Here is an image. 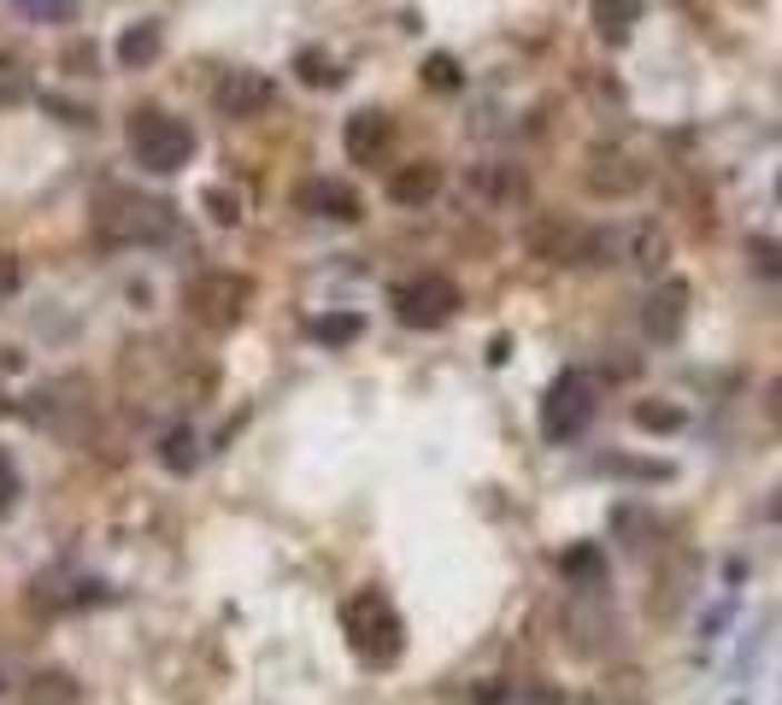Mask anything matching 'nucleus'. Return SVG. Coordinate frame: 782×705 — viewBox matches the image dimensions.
I'll return each mask as SVG.
<instances>
[{
    "mask_svg": "<svg viewBox=\"0 0 782 705\" xmlns=\"http://www.w3.org/2000/svg\"><path fill=\"white\" fill-rule=\"evenodd\" d=\"M341 629H347V647H354L370 671H388L406 653V624H400V612L388 606L383 594H354V599H347V606H341Z\"/></svg>",
    "mask_w": 782,
    "mask_h": 705,
    "instance_id": "obj_2",
    "label": "nucleus"
},
{
    "mask_svg": "<svg viewBox=\"0 0 782 705\" xmlns=\"http://www.w3.org/2000/svg\"><path fill=\"white\" fill-rule=\"evenodd\" d=\"M765 418H771V424L782 429V377H776V383L765 388Z\"/></svg>",
    "mask_w": 782,
    "mask_h": 705,
    "instance_id": "obj_32",
    "label": "nucleus"
},
{
    "mask_svg": "<svg viewBox=\"0 0 782 705\" xmlns=\"http://www.w3.org/2000/svg\"><path fill=\"white\" fill-rule=\"evenodd\" d=\"M436 195H442V165H429V159L400 165V171L388 177V200L406 206V212H418V206H429Z\"/></svg>",
    "mask_w": 782,
    "mask_h": 705,
    "instance_id": "obj_14",
    "label": "nucleus"
},
{
    "mask_svg": "<svg viewBox=\"0 0 782 705\" xmlns=\"http://www.w3.org/2000/svg\"><path fill=\"white\" fill-rule=\"evenodd\" d=\"M388 306H395V318L406 329H442L453 312H459V288H453V277L418 271V277H406L395 295H388Z\"/></svg>",
    "mask_w": 782,
    "mask_h": 705,
    "instance_id": "obj_7",
    "label": "nucleus"
},
{
    "mask_svg": "<svg viewBox=\"0 0 782 705\" xmlns=\"http://www.w3.org/2000/svg\"><path fill=\"white\" fill-rule=\"evenodd\" d=\"M18 282H24V265H18L7 247H0V300H12V295H18Z\"/></svg>",
    "mask_w": 782,
    "mask_h": 705,
    "instance_id": "obj_31",
    "label": "nucleus"
},
{
    "mask_svg": "<svg viewBox=\"0 0 782 705\" xmlns=\"http://www.w3.org/2000/svg\"><path fill=\"white\" fill-rule=\"evenodd\" d=\"M159 48H165V30L159 24H130L118 36V66L123 71H141V66H154L159 59Z\"/></svg>",
    "mask_w": 782,
    "mask_h": 705,
    "instance_id": "obj_17",
    "label": "nucleus"
},
{
    "mask_svg": "<svg viewBox=\"0 0 782 705\" xmlns=\"http://www.w3.org/2000/svg\"><path fill=\"white\" fill-rule=\"evenodd\" d=\"M748 259H753V271H759V277L782 282V241H771V236H753V241H748Z\"/></svg>",
    "mask_w": 782,
    "mask_h": 705,
    "instance_id": "obj_27",
    "label": "nucleus"
},
{
    "mask_svg": "<svg viewBox=\"0 0 782 705\" xmlns=\"http://www.w3.org/2000/svg\"><path fill=\"white\" fill-rule=\"evenodd\" d=\"M200 200H206V212H212L218 224H241V195L236 189H206Z\"/></svg>",
    "mask_w": 782,
    "mask_h": 705,
    "instance_id": "obj_30",
    "label": "nucleus"
},
{
    "mask_svg": "<svg viewBox=\"0 0 782 705\" xmlns=\"http://www.w3.org/2000/svg\"><path fill=\"white\" fill-rule=\"evenodd\" d=\"M95 241L100 247H165L177 241V206L136 189H107L95 206Z\"/></svg>",
    "mask_w": 782,
    "mask_h": 705,
    "instance_id": "obj_1",
    "label": "nucleus"
},
{
    "mask_svg": "<svg viewBox=\"0 0 782 705\" xmlns=\"http://www.w3.org/2000/svg\"><path fill=\"white\" fill-rule=\"evenodd\" d=\"M560 570L576 583V594L606 588V553H601V547H571V553L560 558Z\"/></svg>",
    "mask_w": 782,
    "mask_h": 705,
    "instance_id": "obj_20",
    "label": "nucleus"
},
{
    "mask_svg": "<svg viewBox=\"0 0 782 705\" xmlns=\"http://www.w3.org/2000/svg\"><path fill=\"white\" fill-rule=\"evenodd\" d=\"M18 494H24V476H18V465H12V453L0 447V517H7L12 506H18Z\"/></svg>",
    "mask_w": 782,
    "mask_h": 705,
    "instance_id": "obj_29",
    "label": "nucleus"
},
{
    "mask_svg": "<svg viewBox=\"0 0 782 705\" xmlns=\"http://www.w3.org/2000/svg\"><path fill=\"white\" fill-rule=\"evenodd\" d=\"M630 418L642 424V429H653V435H676V429L689 424V418H683V406H671V400H642V406L630 411Z\"/></svg>",
    "mask_w": 782,
    "mask_h": 705,
    "instance_id": "obj_22",
    "label": "nucleus"
},
{
    "mask_svg": "<svg viewBox=\"0 0 782 705\" xmlns=\"http://www.w3.org/2000/svg\"><path fill=\"white\" fill-rule=\"evenodd\" d=\"M295 71H300L306 89H329V82H336V66H329V53H318V48H300Z\"/></svg>",
    "mask_w": 782,
    "mask_h": 705,
    "instance_id": "obj_24",
    "label": "nucleus"
},
{
    "mask_svg": "<svg viewBox=\"0 0 782 705\" xmlns=\"http://www.w3.org/2000/svg\"><path fill=\"white\" fill-rule=\"evenodd\" d=\"M477 705H571L560 688H542V682H483Z\"/></svg>",
    "mask_w": 782,
    "mask_h": 705,
    "instance_id": "obj_15",
    "label": "nucleus"
},
{
    "mask_svg": "<svg viewBox=\"0 0 782 705\" xmlns=\"http://www.w3.org/2000/svg\"><path fill=\"white\" fill-rule=\"evenodd\" d=\"M683 324H689V282L671 277L642 300V329H647V341H676Z\"/></svg>",
    "mask_w": 782,
    "mask_h": 705,
    "instance_id": "obj_12",
    "label": "nucleus"
},
{
    "mask_svg": "<svg viewBox=\"0 0 782 705\" xmlns=\"http://www.w3.org/2000/svg\"><path fill=\"white\" fill-rule=\"evenodd\" d=\"M665 259H671L665 230H653V224H630V230H624V265H635V271H659Z\"/></svg>",
    "mask_w": 782,
    "mask_h": 705,
    "instance_id": "obj_16",
    "label": "nucleus"
},
{
    "mask_svg": "<svg viewBox=\"0 0 782 705\" xmlns=\"http://www.w3.org/2000/svg\"><path fill=\"white\" fill-rule=\"evenodd\" d=\"M24 18H36V24H71L77 18V0H12Z\"/></svg>",
    "mask_w": 782,
    "mask_h": 705,
    "instance_id": "obj_25",
    "label": "nucleus"
},
{
    "mask_svg": "<svg viewBox=\"0 0 782 705\" xmlns=\"http://www.w3.org/2000/svg\"><path fill=\"white\" fill-rule=\"evenodd\" d=\"M24 705H82V688L66 671H41V676H30Z\"/></svg>",
    "mask_w": 782,
    "mask_h": 705,
    "instance_id": "obj_21",
    "label": "nucleus"
},
{
    "mask_svg": "<svg viewBox=\"0 0 782 705\" xmlns=\"http://www.w3.org/2000/svg\"><path fill=\"white\" fill-rule=\"evenodd\" d=\"M471 195H477L483 206H494V212H512V206H524L529 200V177L518 171V165H506V159H483V165H471Z\"/></svg>",
    "mask_w": 782,
    "mask_h": 705,
    "instance_id": "obj_10",
    "label": "nucleus"
},
{
    "mask_svg": "<svg viewBox=\"0 0 782 705\" xmlns=\"http://www.w3.org/2000/svg\"><path fill=\"white\" fill-rule=\"evenodd\" d=\"M388 136H395V123H388V112H377V107H365V112H354L341 123V148H347V159L354 165H370L383 148H388Z\"/></svg>",
    "mask_w": 782,
    "mask_h": 705,
    "instance_id": "obj_13",
    "label": "nucleus"
},
{
    "mask_svg": "<svg viewBox=\"0 0 782 705\" xmlns=\"http://www.w3.org/2000/svg\"><path fill=\"white\" fill-rule=\"evenodd\" d=\"M642 165H635L624 148H588L583 153V189L594 195V200H624V195H635L642 189Z\"/></svg>",
    "mask_w": 782,
    "mask_h": 705,
    "instance_id": "obj_9",
    "label": "nucleus"
},
{
    "mask_svg": "<svg viewBox=\"0 0 782 705\" xmlns=\"http://www.w3.org/2000/svg\"><path fill=\"white\" fill-rule=\"evenodd\" d=\"M254 306V282L241 271H200L189 288H182V312H189L200 329H236Z\"/></svg>",
    "mask_w": 782,
    "mask_h": 705,
    "instance_id": "obj_5",
    "label": "nucleus"
},
{
    "mask_svg": "<svg viewBox=\"0 0 782 705\" xmlns=\"http://www.w3.org/2000/svg\"><path fill=\"white\" fill-rule=\"evenodd\" d=\"M130 159L141 165V171H154V177L182 171V165L195 159L189 118H171V112H159V107H141L130 118Z\"/></svg>",
    "mask_w": 782,
    "mask_h": 705,
    "instance_id": "obj_4",
    "label": "nucleus"
},
{
    "mask_svg": "<svg viewBox=\"0 0 782 705\" xmlns=\"http://www.w3.org/2000/svg\"><path fill=\"white\" fill-rule=\"evenodd\" d=\"M601 470H612V476H642V483H671V465H647V459H606Z\"/></svg>",
    "mask_w": 782,
    "mask_h": 705,
    "instance_id": "obj_28",
    "label": "nucleus"
},
{
    "mask_svg": "<svg viewBox=\"0 0 782 705\" xmlns=\"http://www.w3.org/2000/svg\"><path fill=\"white\" fill-rule=\"evenodd\" d=\"M0 688H7V671H0Z\"/></svg>",
    "mask_w": 782,
    "mask_h": 705,
    "instance_id": "obj_33",
    "label": "nucleus"
},
{
    "mask_svg": "<svg viewBox=\"0 0 782 705\" xmlns=\"http://www.w3.org/2000/svg\"><path fill=\"white\" fill-rule=\"evenodd\" d=\"M159 465L171 470V476H189V470L200 465V441H195L189 424H177V429L159 435Z\"/></svg>",
    "mask_w": 782,
    "mask_h": 705,
    "instance_id": "obj_19",
    "label": "nucleus"
},
{
    "mask_svg": "<svg viewBox=\"0 0 782 705\" xmlns=\"http://www.w3.org/2000/svg\"><path fill=\"white\" fill-rule=\"evenodd\" d=\"M271 100H277V82L265 77V71H247V66L224 71V77L212 82V107H218L224 118H236V123L265 118V112H271Z\"/></svg>",
    "mask_w": 782,
    "mask_h": 705,
    "instance_id": "obj_8",
    "label": "nucleus"
},
{
    "mask_svg": "<svg viewBox=\"0 0 782 705\" xmlns=\"http://www.w3.org/2000/svg\"><path fill=\"white\" fill-rule=\"evenodd\" d=\"M424 82H429V89H442V95H453V89H465V71L453 66V53H429L424 59Z\"/></svg>",
    "mask_w": 782,
    "mask_h": 705,
    "instance_id": "obj_26",
    "label": "nucleus"
},
{
    "mask_svg": "<svg viewBox=\"0 0 782 705\" xmlns=\"http://www.w3.org/2000/svg\"><path fill=\"white\" fill-rule=\"evenodd\" d=\"M588 12H594V30L606 41H630L635 18H642V0H588Z\"/></svg>",
    "mask_w": 782,
    "mask_h": 705,
    "instance_id": "obj_18",
    "label": "nucleus"
},
{
    "mask_svg": "<svg viewBox=\"0 0 782 705\" xmlns=\"http://www.w3.org/2000/svg\"><path fill=\"white\" fill-rule=\"evenodd\" d=\"M359 329H365L359 312H329V318L313 324V336H318L324 347H347V341H359Z\"/></svg>",
    "mask_w": 782,
    "mask_h": 705,
    "instance_id": "obj_23",
    "label": "nucleus"
},
{
    "mask_svg": "<svg viewBox=\"0 0 782 705\" xmlns=\"http://www.w3.org/2000/svg\"><path fill=\"white\" fill-rule=\"evenodd\" d=\"M295 206L306 218H324V224H354L365 206H359V195L347 189L341 177H306L300 189H295Z\"/></svg>",
    "mask_w": 782,
    "mask_h": 705,
    "instance_id": "obj_11",
    "label": "nucleus"
},
{
    "mask_svg": "<svg viewBox=\"0 0 782 705\" xmlns=\"http://www.w3.org/2000/svg\"><path fill=\"white\" fill-rule=\"evenodd\" d=\"M529 254L547 265H624V230H588V224H535L529 230Z\"/></svg>",
    "mask_w": 782,
    "mask_h": 705,
    "instance_id": "obj_3",
    "label": "nucleus"
},
{
    "mask_svg": "<svg viewBox=\"0 0 782 705\" xmlns=\"http://www.w3.org/2000/svg\"><path fill=\"white\" fill-rule=\"evenodd\" d=\"M594 406H601V388H594L588 370H560L542 394V435L547 441H576L594 424Z\"/></svg>",
    "mask_w": 782,
    "mask_h": 705,
    "instance_id": "obj_6",
    "label": "nucleus"
}]
</instances>
